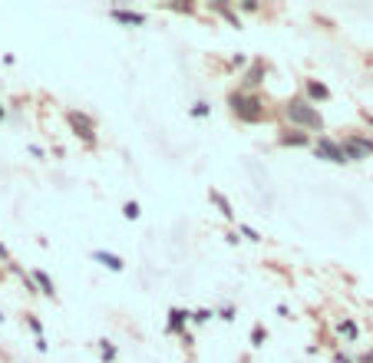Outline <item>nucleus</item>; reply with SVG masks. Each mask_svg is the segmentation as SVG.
Instances as JSON below:
<instances>
[{"label":"nucleus","instance_id":"nucleus-8","mask_svg":"<svg viewBox=\"0 0 373 363\" xmlns=\"http://www.w3.org/2000/svg\"><path fill=\"white\" fill-rule=\"evenodd\" d=\"M261 77H265V67H261V63H255V67L248 69V77H245V86H258Z\"/></svg>","mask_w":373,"mask_h":363},{"label":"nucleus","instance_id":"nucleus-11","mask_svg":"<svg viewBox=\"0 0 373 363\" xmlns=\"http://www.w3.org/2000/svg\"><path fill=\"white\" fill-rule=\"evenodd\" d=\"M33 277H37V284L43 287V294H53V281H50V277L43 274V271H37V274H33Z\"/></svg>","mask_w":373,"mask_h":363},{"label":"nucleus","instance_id":"nucleus-12","mask_svg":"<svg viewBox=\"0 0 373 363\" xmlns=\"http://www.w3.org/2000/svg\"><path fill=\"white\" fill-rule=\"evenodd\" d=\"M182 320H185V314H182V311H172V320H169V330H179V327H182Z\"/></svg>","mask_w":373,"mask_h":363},{"label":"nucleus","instance_id":"nucleus-10","mask_svg":"<svg viewBox=\"0 0 373 363\" xmlns=\"http://www.w3.org/2000/svg\"><path fill=\"white\" fill-rule=\"evenodd\" d=\"M281 145H307V135H301V133H287V135H281Z\"/></svg>","mask_w":373,"mask_h":363},{"label":"nucleus","instance_id":"nucleus-3","mask_svg":"<svg viewBox=\"0 0 373 363\" xmlns=\"http://www.w3.org/2000/svg\"><path fill=\"white\" fill-rule=\"evenodd\" d=\"M314 152H317V159H327V162H337V165H344V162H347L344 145H337L334 139H327V135H321V139H317Z\"/></svg>","mask_w":373,"mask_h":363},{"label":"nucleus","instance_id":"nucleus-16","mask_svg":"<svg viewBox=\"0 0 373 363\" xmlns=\"http://www.w3.org/2000/svg\"><path fill=\"white\" fill-rule=\"evenodd\" d=\"M340 330H344L347 337H357V327L354 324H340Z\"/></svg>","mask_w":373,"mask_h":363},{"label":"nucleus","instance_id":"nucleus-13","mask_svg":"<svg viewBox=\"0 0 373 363\" xmlns=\"http://www.w3.org/2000/svg\"><path fill=\"white\" fill-rule=\"evenodd\" d=\"M211 199H215V201H218V208H221V211H225V218H231V208H228V201H225V199H221V195H218V191H211Z\"/></svg>","mask_w":373,"mask_h":363},{"label":"nucleus","instance_id":"nucleus-18","mask_svg":"<svg viewBox=\"0 0 373 363\" xmlns=\"http://www.w3.org/2000/svg\"><path fill=\"white\" fill-rule=\"evenodd\" d=\"M340 363H350V360H340Z\"/></svg>","mask_w":373,"mask_h":363},{"label":"nucleus","instance_id":"nucleus-5","mask_svg":"<svg viewBox=\"0 0 373 363\" xmlns=\"http://www.w3.org/2000/svg\"><path fill=\"white\" fill-rule=\"evenodd\" d=\"M344 152H347V162L354 159V162H360V159H367V149H364V143L360 139H344Z\"/></svg>","mask_w":373,"mask_h":363},{"label":"nucleus","instance_id":"nucleus-6","mask_svg":"<svg viewBox=\"0 0 373 363\" xmlns=\"http://www.w3.org/2000/svg\"><path fill=\"white\" fill-rule=\"evenodd\" d=\"M93 258L99 261V264H106V268H109V271H123V261L116 258V255H106V251H96Z\"/></svg>","mask_w":373,"mask_h":363},{"label":"nucleus","instance_id":"nucleus-17","mask_svg":"<svg viewBox=\"0 0 373 363\" xmlns=\"http://www.w3.org/2000/svg\"><path fill=\"white\" fill-rule=\"evenodd\" d=\"M0 119H4V106H0Z\"/></svg>","mask_w":373,"mask_h":363},{"label":"nucleus","instance_id":"nucleus-2","mask_svg":"<svg viewBox=\"0 0 373 363\" xmlns=\"http://www.w3.org/2000/svg\"><path fill=\"white\" fill-rule=\"evenodd\" d=\"M231 113L238 116L241 123H261V119H265V106H261L258 96L235 93V96H231Z\"/></svg>","mask_w":373,"mask_h":363},{"label":"nucleus","instance_id":"nucleus-15","mask_svg":"<svg viewBox=\"0 0 373 363\" xmlns=\"http://www.w3.org/2000/svg\"><path fill=\"white\" fill-rule=\"evenodd\" d=\"M191 116H208V103H195V109H191Z\"/></svg>","mask_w":373,"mask_h":363},{"label":"nucleus","instance_id":"nucleus-7","mask_svg":"<svg viewBox=\"0 0 373 363\" xmlns=\"http://www.w3.org/2000/svg\"><path fill=\"white\" fill-rule=\"evenodd\" d=\"M113 17L119 20V23H145L143 13H129V10H113Z\"/></svg>","mask_w":373,"mask_h":363},{"label":"nucleus","instance_id":"nucleus-4","mask_svg":"<svg viewBox=\"0 0 373 363\" xmlns=\"http://www.w3.org/2000/svg\"><path fill=\"white\" fill-rule=\"evenodd\" d=\"M69 125L77 129V135H83L87 143H93V123H89L87 116H79V113H69Z\"/></svg>","mask_w":373,"mask_h":363},{"label":"nucleus","instance_id":"nucleus-9","mask_svg":"<svg viewBox=\"0 0 373 363\" xmlns=\"http://www.w3.org/2000/svg\"><path fill=\"white\" fill-rule=\"evenodd\" d=\"M307 93L314 96V99H327V96H330V93H327V86H321V83H314V79L307 83Z\"/></svg>","mask_w":373,"mask_h":363},{"label":"nucleus","instance_id":"nucleus-14","mask_svg":"<svg viewBox=\"0 0 373 363\" xmlns=\"http://www.w3.org/2000/svg\"><path fill=\"white\" fill-rule=\"evenodd\" d=\"M123 215H126V218H139V205H135V201H129V205L123 208Z\"/></svg>","mask_w":373,"mask_h":363},{"label":"nucleus","instance_id":"nucleus-1","mask_svg":"<svg viewBox=\"0 0 373 363\" xmlns=\"http://www.w3.org/2000/svg\"><path fill=\"white\" fill-rule=\"evenodd\" d=\"M287 119L294 125H304V129H314V133H321L324 129V119H321V113H317L311 103H304V99H294V103H287Z\"/></svg>","mask_w":373,"mask_h":363}]
</instances>
